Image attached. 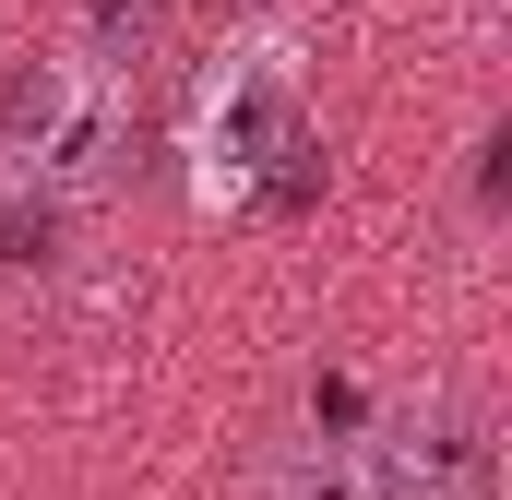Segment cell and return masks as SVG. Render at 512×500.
I'll use <instances>...</instances> for the list:
<instances>
[{"instance_id":"5","label":"cell","mask_w":512,"mask_h":500,"mask_svg":"<svg viewBox=\"0 0 512 500\" xmlns=\"http://www.w3.org/2000/svg\"><path fill=\"white\" fill-rule=\"evenodd\" d=\"M155 48H167V0H84V60H96V72L131 84Z\"/></svg>"},{"instance_id":"3","label":"cell","mask_w":512,"mask_h":500,"mask_svg":"<svg viewBox=\"0 0 512 500\" xmlns=\"http://www.w3.org/2000/svg\"><path fill=\"white\" fill-rule=\"evenodd\" d=\"M382 500H489V417L465 393H417V405H382L358 429Z\"/></svg>"},{"instance_id":"4","label":"cell","mask_w":512,"mask_h":500,"mask_svg":"<svg viewBox=\"0 0 512 500\" xmlns=\"http://www.w3.org/2000/svg\"><path fill=\"white\" fill-rule=\"evenodd\" d=\"M251 500H382V477H370L358 441H274Z\"/></svg>"},{"instance_id":"1","label":"cell","mask_w":512,"mask_h":500,"mask_svg":"<svg viewBox=\"0 0 512 500\" xmlns=\"http://www.w3.org/2000/svg\"><path fill=\"white\" fill-rule=\"evenodd\" d=\"M310 108H298V48L239 36L203 96H191V203L203 215H251V203H310Z\"/></svg>"},{"instance_id":"6","label":"cell","mask_w":512,"mask_h":500,"mask_svg":"<svg viewBox=\"0 0 512 500\" xmlns=\"http://www.w3.org/2000/svg\"><path fill=\"white\" fill-rule=\"evenodd\" d=\"M48 262H60V203L0 179V274H48Z\"/></svg>"},{"instance_id":"2","label":"cell","mask_w":512,"mask_h":500,"mask_svg":"<svg viewBox=\"0 0 512 500\" xmlns=\"http://www.w3.org/2000/svg\"><path fill=\"white\" fill-rule=\"evenodd\" d=\"M131 167V84L96 72L84 48H48V60H12L0 84V179L36 191V203H96Z\"/></svg>"}]
</instances>
